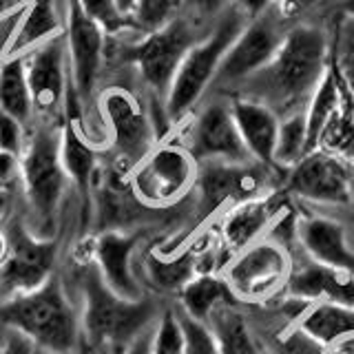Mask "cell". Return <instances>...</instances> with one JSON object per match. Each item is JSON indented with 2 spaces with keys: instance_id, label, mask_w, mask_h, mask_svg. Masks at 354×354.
<instances>
[{
  "instance_id": "9c48e42d",
  "label": "cell",
  "mask_w": 354,
  "mask_h": 354,
  "mask_svg": "<svg viewBox=\"0 0 354 354\" xmlns=\"http://www.w3.org/2000/svg\"><path fill=\"white\" fill-rule=\"evenodd\" d=\"M199 164L180 140H162L129 175L131 191L144 206L175 208L191 197Z\"/></svg>"
},
{
  "instance_id": "7dc6e473",
  "label": "cell",
  "mask_w": 354,
  "mask_h": 354,
  "mask_svg": "<svg viewBox=\"0 0 354 354\" xmlns=\"http://www.w3.org/2000/svg\"><path fill=\"white\" fill-rule=\"evenodd\" d=\"M5 250H7V241H5L3 230H0V261H3V257H5Z\"/></svg>"
},
{
  "instance_id": "d4e9b609",
  "label": "cell",
  "mask_w": 354,
  "mask_h": 354,
  "mask_svg": "<svg viewBox=\"0 0 354 354\" xmlns=\"http://www.w3.org/2000/svg\"><path fill=\"white\" fill-rule=\"evenodd\" d=\"M219 341V354H268L254 335L250 319L241 313V304L221 306L208 319Z\"/></svg>"
},
{
  "instance_id": "4fadbf2b",
  "label": "cell",
  "mask_w": 354,
  "mask_h": 354,
  "mask_svg": "<svg viewBox=\"0 0 354 354\" xmlns=\"http://www.w3.org/2000/svg\"><path fill=\"white\" fill-rule=\"evenodd\" d=\"M197 164L204 162H252L241 142L230 97L210 93L191 113V124L180 140Z\"/></svg>"
},
{
  "instance_id": "c3c4849f",
  "label": "cell",
  "mask_w": 354,
  "mask_h": 354,
  "mask_svg": "<svg viewBox=\"0 0 354 354\" xmlns=\"http://www.w3.org/2000/svg\"><path fill=\"white\" fill-rule=\"evenodd\" d=\"M36 354H51V352H44V350H38V348H36Z\"/></svg>"
},
{
  "instance_id": "7402d4cb",
  "label": "cell",
  "mask_w": 354,
  "mask_h": 354,
  "mask_svg": "<svg viewBox=\"0 0 354 354\" xmlns=\"http://www.w3.org/2000/svg\"><path fill=\"white\" fill-rule=\"evenodd\" d=\"M295 326L321 348H328L354 335V308L332 301H310L295 319Z\"/></svg>"
},
{
  "instance_id": "52a82bcc",
  "label": "cell",
  "mask_w": 354,
  "mask_h": 354,
  "mask_svg": "<svg viewBox=\"0 0 354 354\" xmlns=\"http://www.w3.org/2000/svg\"><path fill=\"white\" fill-rule=\"evenodd\" d=\"M246 22L248 18L237 7L228 5L213 20L206 36L186 53L164 100L166 113H169L173 127L182 124L202 104V100L215 82V75L221 62H224L226 51L235 42Z\"/></svg>"
},
{
  "instance_id": "603a6c76",
  "label": "cell",
  "mask_w": 354,
  "mask_h": 354,
  "mask_svg": "<svg viewBox=\"0 0 354 354\" xmlns=\"http://www.w3.org/2000/svg\"><path fill=\"white\" fill-rule=\"evenodd\" d=\"M16 7H25V16L9 53H25L64 29L62 0H16Z\"/></svg>"
},
{
  "instance_id": "836d02e7",
  "label": "cell",
  "mask_w": 354,
  "mask_h": 354,
  "mask_svg": "<svg viewBox=\"0 0 354 354\" xmlns=\"http://www.w3.org/2000/svg\"><path fill=\"white\" fill-rule=\"evenodd\" d=\"M268 354H324V348L315 343L313 339H308L301 330L295 326V321H290L281 332L279 337L274 339L272 348H266Z\"/></svg>"
},
{
  "instance_id": "5b68a950",
  "label": "cell",
  "mask_w": 354,
  "mask_h": 354,
  "mask_svg": "<svg viewBox=\"0 0 354 354\" xmlns=\"http://www.w3.org/2000/svg\"><path fill=\"white\" fill-rule=\"evenodd\" d=\"M0 328L18 330L51 354H84L82 313L62 268L40 288L0 301Z\"/></svg>"
},
{
  "instance_id": "8fae6325",
  "label": "cell",
  "mask_w": 354,
  "mask_h": 354,
  "mask_svg": "<svg viewBox=\"0 0 354 354\" xmlns=\"http://www.w3.org/2000/svg\"><path fill=\"white\" fill-rule=\"evenodd\" d=\"M290 27L292 22L283 18L274 7L263 11L257 18H250L226 51L224 62H221L208 93L228 97L241 82H246L250 75L263 69L272 60L277 49L281 47Z\"/></svg>"
},
{
  "instance_id": "7c38bea8",
  "label": "cell",
  "mask_w": 354,
  "mask_h": 354,
  "mask_svg": "<svg viewBox=\"0 0 354 354\" xmlns=\"http://www.w3.org/2000/svg\"><path fill=\"white\" fill-rule=\"evenodd\" d=\"M295 254L270 239H259L237 252L221 274L239 304H266L286 290Z\"/></svg>"
},
{
  "instance_id": "1f68e13d",
  "label": "cell",
  "mask_w": 354,
  "mask_h": 354,
  "mask_svg": "<svg viewBox=\"0 0 354 354\" xmlns=\"http://www.w3.org/2000/svg\"><path fill=\"white\" fill-rule=\"evenodd\" d=\"M175 306V301H173ZM177 319L182 326V337H184V354H219V341L206 321H199L188 317L184 310L175 306Z\"/></svg>"
},
{
  "instance_id": "ab89813d",
  "label": "cell",
  "mask_w": 354,
  "mask_h": 354,
  "mask_svg": "<svg viewBox=\"0 0 354 354\" xmlns=\"http://www.w3.org/2000/svg\"><path fill=\"white\" fill-rule=\"evenodd\" d=\"M324 0H272V7L288 20H304L310 11L317 5H321Z\"/></svg>"
},
{
  "instance_id": "44dd1931",
  "label": "cell",
  "mask_w": 354,
  "mask_h": 354,
  "mask_svg": "<svg viewBox=\"0 0 354 354\" xmlns=\"http://www.w3.org/2000/svg\"><path fill=\"white\" fill-rule=\"evenodd\" d=\"M100 164H102V151L95 149L91 142H86L71 122H64L62 166L73 186V191L82 199L86 210H91V188H93Z\"/></svg>"
},
{
  "instance_id": "d6986e66",
  "label": "cell",
  "mask_w": 354,
  "mask_h": 354,
  "mask_svg": "<svg viewBox=\"0 0 354 354\" xmlns=\"http://www.w3.org/2000/svg\"><path fill=\"white\" fill-rule=\"evenodd\" d=\"M283 292L308 304L332 301L354 308V274L328 268L301 254V259L292 261V272Z\"/></svg>"
},
{
  "instance_id": "2e32d148",
  "label": "cell",
  "mask_w": 354,
  "mask_h": 354,
  "mask_svg": "<svg viewBox=\"0 0 354 354\" xmlns=\"http://www.w3.org/2000/svg\"><path fill=\"white\" fill-rule=\"evenodd\" d=\"M286 188L299 199L319 206H346L352 202V177L346 164L330 153L313 151L286 171Z\"/></svg>"
},
{
  "instance_id": "484cf974",
  "label": "cell",
  "mask_w": 354,
  "mask_h": 354,
  "mask_svg": "<svg viewBox=\"0 0 354 354\" xmlns=\"http://www.w3.org/2000/svg\"><path fill=\"white\" fill-rule=\"evenodd\" d=\"M0 111L22 122L27 129L36 120L27 82L25 53H9L0 62Z\"/></svg>"
},
{
  "instance_id": "681fc988",
  "label": "cell",
  "mask_w": 354,
  "mask_h": 354,
  "mask_svg": "<svg viewBox=\"0 0 354 354\" xmlns=\"http://www.w3.org/2000/svg\"><path fill=\"white\" fill-rule=\"evenodd\" d=\"M352 246H354V237H352Z\"/></svg>"
},
{
  "instance_id": "74e56055",
  "label": "cell",
  "mask_w": 354,
  "mask_h": 354,
  "mask_svg": "<svg viewBox=\"0 0 354 354\" xmlns=\"http://www.w3.org/2000/svg\"><path fill=\"white\" fill-rule=\"evenodd\" d=\"M0 354H36V343L18 330L0 328Z\"/></svg>"
},
{
  "instance_id": "ee69618b",
  "label": "cell",
  "mask_w": 354,
  "mask_h": 354,
  "mask_svg": "<svg viewBox=\"0 0 354 354\" xmlns=\"http://www.w3.org/2000/svg\"><path fill=\"white\" fill-rule=\"evenodd\" d=\"M113 3H115V7H118L120 14L131 20V14H133V9H136V3H138V0H113Z\"/></svg>"
},
{
  "instance_id": "9a60e30c",
  "label": "cell",
  "mask_w": 354,
  "mask_h": 354,
  "mask_svg": "<svg viewBox=\"0 0 354 354\" xmlns=\"http://www.w3.org/2000/svg\"><path fill=\"white\" fill-rule=\"evenodd\" d=\"M151 232L136 230V232H97L91 235V241L86 243L88 254L95 263V268L102 277V281L122 299H136L147 297L149 292L144 290V286L138 277V250L142 243L149 239Z\"/></svg>"
},
{
  "instance_id": "4316f807",
  "label": "cell",
  "mask_w": 354,
  "mask_h": 354,
  "mask_svg": "<svg viewBox=\"0 0 354 354\" xmlns=\"http://www.w3.org/2000/svg\"><path fill=\"white\" fill-rule=\"evenodd\" d=\"M339 109V88L335 73H326L324 80L315 88L313 97L306 106V122H308V153L317 151L321 138L328 131L332 118Z\"/></svg>"
},
{
  "instance_id": "bcb514c9",
  "label": "cell",
  "mask_w": 354,
  "mask_h": 354,
  "mask_svg": "<svg viewBox=\"0 0 354 354\" xmlns=\"http://www.w3.org/2000/svg\"><path fill=\"white\" fill-rule=\"evenodd\" d=\"M18 199H20V197H7V195H0V219L5 217V213H7V210L18 202Z\"/></svg>"
},
{
  "instance_id": "f35d334b",
  "label": "cell",
  "mask_w": 354,
  "mask_h": 354,
  "mask_svg": "<svg viewBox=\"0 0 354 354\" xmlns=\"http://www.w3.org/2000/svg\"><path fill=\"white\" fill-rule=\"evenodd\" d=\"M228 5L230 0H184V11L202 22H213Z\"/></svg>"
},
{
  "instance_id": "5bb4252c",
  "label": "cell",
  "mask_w": 354,
  "mask_h": 354,
  "mask_svg": "<svg viewBox=\"0 0 354 354\" xmlns=\"http://www.w3.org/2000/svg\"><path fill=\"white\" fill-rule=\"evenodd\" d=\"M27 82L36 120L64 122L69 95V60H66L64 29L49 40L25 51Z\"/></svg>"
},
{
  "instance_id": "b9f144b4",
  "label": "cell",
  "mask_w": 354,
  "mask_h": 354,
  "mask_svg": "<svg viewBox=\"0 0 354 354\" xmlns=\"http://www.w3.org/2000/svg\"><path fill=\"white\" fill-rule=\"evenodd\" d=\"M324 354H354V335H350V337L324 348Z\"/></svg>"
},
{
  "instance_id": "d6a6232c",
  "label": "cell",
  "mask_w": 354,
  "mask_h": 354,
  "mask_svg": "<svg viewBox=\"0 0 354 354\" xmlns=\"http://www.w3.org/2000/svg\"><path fill=\"white\" fill-rule=\"evenodd\" d=\"M77 3H80V7L109 33V36L133 31L131 20L120 14L113 0H77Z\"/></svg>"
},
{
  "instance_id": "6da1fadb",
  "label": "cell",
  "mask_w": 354,
  "mask_h": 354,
  "mask_svg": "<svg viewBox=\"0 0 354 354\" xmlns=\"http://www.w3.org/2000/svg\"><path fill=\"white\" fill-rule=\"evenodd\" d=\"M62 127L64 122L33 120L20 155V210L29 230L42 239L58 237L73 224L84 232L82 204L62 166Z\"/></svg>"
},
{
  "instance_id": "ba28073f",
  "label": "cell",
  "mask_w": 354,
  "mask_h": 354,
  "mask_svg": "<svg viewBox=\"0 0 354 354\" xmlns=\"http://www.w3.org/2000/svg\"><path fill=\"white\" fill-rule=\"evenodd\" d=\"M7 250L0 261V301L22 292H31L53 277L64 263L66 235L69 230H80L75 224L58 237H36L25 224L20 210V199L0 219Z\"/></svg>"
},
{
  "instance_id": "f1b7e54d",
  "label": "cell",
  "mask_w": 354,
  "mask_h": 354,
  "mask_svg": "<svg viewBox=\"0 0 354 354\" xmlns=\"http://www.w3.org/2000/svg\"><path fill=\"white\" fill-rule=\"evenodd\" d=\"M180 14H184V0H138L131 25L136 33H151L166 27Z\"/></svg>"
},
{
  "instance_id": "83f0119b",
  "label": "cell",
  "mask_w": 354,
  "mask_h": 354,
  "mask_svg": "<svg viewBox=\"0 0 354 354\" xmlns=\"http://www.w3.org/2000/svg\"><path fill=\"white\" fill-rule=\"evenodd\" d=\"M308 155V122L306 109L297 113L279 118V131H277L274 144V166L281 171L292 169Z\"/></svg>"
},
{
  "instance_id": "e575fe53",
  "label": "cell",
  "mask_w": 354,
  "mask_h": 354,
  "mask_svg": "<svg viewBox=\"0 0 354 354\" xmlns=\"http://www.w3.org/2000/svg\"><path fill=\"white\" fill-rule=\"evenodd\" d=\"M27 131L29 129L22 122L7 115L5 111H0V151L22 155L27 144Z\"/></svg>"
},
{
  "instance_id": "8d00e7d4",
  "label": "cell",
  "mask_w": 354,
  "mask_h": 354,
  "mask_svg": "<svg viewBox=\"0 0 354 354\" xmlns=\"http://www.w3.org/2000/svg\"><path fill=\"white\" fill-rule=\"evenodd\" d=\"M25 16V7H16L7 11L5 16H0V62L5 60V55H9L11 42L16 38V31Z\"/></svg>"
},
{
  "instance_id": "d590c367",
  "label": "cell",
  "mask_w": 354,
  "mask_h": 354,
  "mask_svg": "<svg viewBox=\"0 0 354 354\" xmlns=\"http://www.w3.org/2000/svg\"><path fill=\"white\" fill-rule=\"evenodd\" d=\"M20 188H22L20 155L0 151V195L20 197Z\"/></svg>"
},
{
  "instance_id": "30bf717a",
  "label": "cell",
  "mask_w": 354,
  "mask_h": 354,
  "mask_svg": "<svg viewBox=\"0 0 354 354\" xmlns=\"http://www.w3.org/2000/svg\"><path fill=\"white\" fill-rule=\"evenodd\" d=\"M277 166L259 162H204L197 169L191 193L197 221H206L224 208L268 195L274 182Z\"/></svg>"
},
{
  "instance_id": "f546056e",
  "label": "cell",
  "mask_w": 354,
  "mask_h": 354,
  "mask_svg": "<svg viewBox=\"0 0 354 354\" xmlns=\"http://www.w3.org/2000/svg\"><path fill=\"white\" fill-rule=\"evenodd\" d=\"M330 53L343 82L354 93V18L339 14L337 25L332 29Z\"/></svg>"
},
{
  "instance_id": "3957f363",
  "label": "cell",
  "mask_w": 354,
  "mask_h": 354,
  "mask_svg": "<svg viewBox=\"0 0 354 354\" xmlns=\"http://www.w3.org/2000/svg\"><path fill=\"white\" fill-rule=\"evenodd\" d=\"M64 272L80 299L84 354H124L153 330L169 304V299L151 292L136 301L118 297L102 281L91 254H86L84 261L64 263Z\"/></svg>"
},
{
  "instance_id": "ac0fdd59",
  "label": "cell",
  "mask_w": 354,
  "mask_h": 354,
  "mask_svg": "<svg viewBox=\"0 0 354 354\" xmlns=\"http://www.w3.org/2000/svg\"><path fill=\"white\" fill-rule=\"evenodd\" d=\"M297 248L321 266L354 274L352 235L328 215H304L297 221Z\"/></svg>"
},
{
  "instance_id": "60d3db41",
  "label": "cell",
  "mask_w": 354,
  "mask_h": 354,
  "mask_svg": "<svg viewBox=\"0 0 354 354\" xmlns=\"http://www.w3.org/2000/svg\"><path fill=\"white\" fill-rule=\"evenodd\" d=\"M232 7H237L248 20L261 16L263 11H268L272 7V0H230Z\"/></svg>"
},
{
  "instance_id": "f6af8a7d",
  "label": "cell",
  "mask_w": 354,
  "mask_h": 354,
  "mask_svg": "<svg viewBox=\"0 0 354 354\" xmlns=\"http://www.w3.org/2000/svg\"><path fill=\"white\" fill-rule=\"evenodd\" d=\"M337 14H346L354 18V0H337Z\"/></svg>"
},
{
  "instance_id": "7a4b0ae2",
  "label": "cell",
  "mask_w": 354,
  "mask_h": 354,
  "mask_svg": "<svg viewBox=\"0 0 354 354\" xmlns=\"http://www.w3.org/2000/svg\"><path fill=\"white\" fill-rule=\"evenodd\" d=\"M330 36L326 25L297 20L288 29L272 60L241 82L228 97H246L272 109L277 115L304 111L328 73Z\"/></svg>"
},
{
  "instance_id": "cb8c5ba5",
  "label": "cell",
  "mask_w": 354,
  "mask_h": 354,
  "mask_svg": "<svg viewBox=\"0 0 354 354\" xmlns=\"http://www.w3.org/2000/svg\"><path fill=\"white\" fill-rule=\"evenodd\" d=\"M173 301L177 308L184 310L188 317L206 321V324H208L210 315H213L215 310H219L221 306L239 304L221 272L195 274L193 279L182 288L180 295H177Z\"/></svg>"
},
{
  "instance_id": "8992f818",
  "label": "cell",
  "mask_w": 354,
  "mask_h": 354,
  "mask_svg": "<svg viewBox=\"0 0 354 354\" xmlns=\"http://www.w3.org/2000/svg\"><path fill=\"white\" fill-rule=\"evenodd\" d=\"M97 111L109 136V147L102 151L104 158L115 169L131 175L158 144L147 95L133 77H106L97 95Z\"/></svg>"
},
{
  "instance_id": "ffe728a7",
  "label": "cell",
  "mask_w": 354,
  "mask_h": 354,
  "mask_svg": "<svg viewBox=\"0 0 354 354\" xmlns=\"http://www.w3.org/2000/svg\"><path fill=\"white\" fill-rule=\"evenodd\" d=\"M230 111L250 160L266 166H274L279 115L266 104L246 97H230Z\"/></svg>"
},
{
  "instance_id": "e0dca14e",
  "label": "cell",
  "mask_w": 354,
  "mask_h": 354,
  "mask_svg": "<svg viewBox=\"0 0 354 354\" xmlns=\"http://www.w3.org/2000/svg\"><path fill=\"white\" fill-rule=\"evenodd\" d=\"M281 210L283 208L274 206V202L268 195L228 208L219 221L217 241H215L219 272L224 270V266L235 257L237 252H241L243 248H248L250 243L268 235L272 221L279 217Z\"/></svg>"
},
{
  "instance_id": "4dcf8cb0",
  "label": "cell",
  "mask_w": 354,
  "mask_h": 354,
  "mask_svg": "<svg viewBox=\"0 0 354 354\" xmlns=\"http://www.w3.org/2000/svg\"><path fill=\"white\" fill-rule=\"evenodd\" d=\"M151 354H184L182 326H180V319H177L173 301L164 306L158 324L153 326Z\"/></svg>"
},
{
  "instance_id": "277c9868",
  "label": "cell",
  "mask_w": 354,
  "mask_h": 354,
  "mask_svg": "<svg viewBox=\"0 0 354 354\" xmlns=\"http://www.w3.org/2000/svg\"><path fill=\"white\" fill-rule=\"evenodd\" d=\"M210 25L213 22H202L184 11L151 33H106V73L127 71L144 95L166 100L182 60L206 36Z\"/></svg>"
},
{
  "instance_id": "7bdbcfd3",
  "label": "cell",
  "mask_w": 354,
  "mask_h": 354,
  "mask_svg": "<svg viewBox=\"0 0 354 354\" xmlns=\"http://www.w3.org/2000/svg\"><path fill=\"white\" fill-rule=\"evenodd\" d=\"M155 324H158V321H155ZM151 332H147L144 337H140L124 354H151Z\"/></svg>"
}]
</instances>
